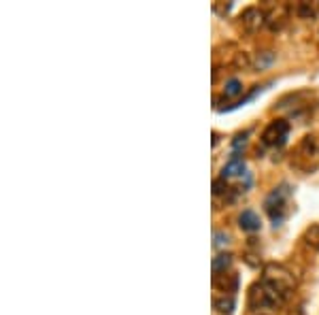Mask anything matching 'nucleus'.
Here are the masks:
<instances>
[{
  "label": "nucleus",
  "instance_id": "nucleus-1",
  "mask_svg": "<svg viewBox=\"0 0 319 315\" xmlns=\"http://www.w3.org/2000/svg\"><path fill=\"white\" fill-rule=\"evenodd\" d=\"M287 300L285 294H281L272 283H268L264 277H260L249 288V311L251 315H274L283 303Z\"/></svg>",
  "mask_w": 319,
  "mask_h": 315
},
{
  "label": "nucleus",
  "instance_id": "nucleus-2",
  "mask_svg": "<svg viewBox=\"0 0 319 315\" xmlns=\"http://www.w3.org/2000/svg\"><path fill=\"white\" fill-rule=\"evenodd\" d=\"M262 277H264L268 283H272L274 288H277L281 294H285L287 298L292 296V292H294V288H296L294 275L289 273L285 266H281V264H268V266L264 268V275H262Z\"/></svg>",
  "mask_w": 319,
  "mask_h": 315
},
{
  "label": "nucleus",
  "instance_id": "nucleus-3",
  "mask_svg": "<svg viewBox=\"0 0 319 315\" xmlns=\"http://www.w3.org/2000/svg\"><path fill=\"white\" fill-rule=\"evenodd\" d=\"M287 196H289V188L287 185H279L274 188L268 198L264 200V207H266V213L270 215L272 224L274 226H281V222L285 220V203H287Z\"/></svg>",
  "mask_w": 319,
  "mask_h": 315
},
{
  "label": "nucleus",
  "instance_id": "nucleus-4",
  "mask_svg": "<svg viewBox=\"0 0 319 315\" xmlns=\"http://www.w3.org/2000/svg\"><path fill=\"white\" fill-rule=\"evenodd\" d=\"M287 134H289V124L285 120H274L266 126V130L262 134V143L266 147H281Z\"/></svg>",
  "mask_w": 319,
  "mask_h": 315
},
{
  "label": "nucleus",
  "instance_id": "nucleus-5",
  "mask_svg": "<svg viewBox=\"0 0 319 315\" xmlns=\"http://www.w3.org/2000/svg\"><path fill=\"white\" fill-rule=\"evenodd\" d=\"M264 24V15H262V11H257L255 7H249V9H245L241 13V28L245 32H255L260 26Z\"/></svg>",
  "mask_w": 319,
  "mask_h": 315
},
{
  "label": "nucleus",
  "instance_id": "nucleus-6",
  "mask_svg": "<svg viewBox=\"0 0 319 315\" xmlns=\"http://www.w3.org/2000/svg\"><path fill=\"white\" fill-rule=\"evenodd\" d=\"M238 226L245 232H257L260 228H262V222H260V215L253 209H245L238 215Z\"/></svg>",
  "mask_w": 319,
  "mask_h": 315
},
{
  "label": "nucleus",
  "instance_id": "nucleus-7",
  "mask_svg": "<svg viewBox=\"0 0 319 315\" xmlns=\"http://www.w3.org/2000/svg\"><path fill=\"white\" fill-rule=\"evenodd\" d=\"M245 173V160L238 153H232L230 162L222 168V179H232V177H241Z\"/></svg>",
  "mask_w": 319,
  "mask_h": 315
},
{
  "label": "nucleus",
  "instance_id": "nucleus-8",
  "mask_svg": "<svg viewBox=\"0 0 319 315\" xmlns=\"http://www.w3.org/2000/svg\"><path fill=\"white\" fill-rule=\"evenodd\" d=\"M213 309L217 313H222V315H232L234 313V296L232 294H224L220 298H213Z\"/></svg>",
  "mask_w": 319,
  "mask_h": 315
},
{
  "label": "nucleus",
  "instance_id": "nucleus-9",
  "mask_svg": "<svg viewBox=\"0 0 319 315\" xmlns=\"http://www.w3.org/2000/svg\"><path fill=\"white\" fill-rule=\"evenodd\" d=\"M232 266V255L230 253H217L215 258H213V262H211V268H213V273L215 275H224L226 270Z\"/></svg>",
  "mask_w": 319,
  "mask_h": 315
},
{
  "label": "nucleus",
  "instance_id": "nucleus-10",
  "mask_svg": "<svg viewBox=\"0 0 319 315\" xmlns=\"http://www.w3.org/2000/svg\"><path fill=\"white\" fill-rule=\"evenodd\" d=\"M304 243H307L311 249L319 251V224H313L311 228H307V232H304Z\"/></svg>",
  "mask_w": 319,
  "mask_h": 315
},
{
  "label": "nucleus",
  "instance_id": "nucleus-11",
  "mask_svg": "<svg viewBox=\"0 0 319 315\" xmlns=\"http://www.w3.org/2000/svg\"><path fill=\"white\" fill-rule=\"evenodd\" d=\"M224 92H226V96H238L241 92H243V85H241V81L238 79H230L228 83H226V88H224Z\"/></svg>",
  "mask_w": 319,
  "mask_h": 315
},
{
  "label": "nucleus",
  "instance_id": "nucleus-12",
  "mask_svg": "<svg viewBox=\"0 0 319 315\" xmlns=\"http://www.w3.org/2000/svg\"><path fill=\"white\" fill-rule=\"evenodd\" d=\"M245 143H247V132H243V134H236V139L232 141V147H234V153L241 149V147H245Z\"/></svg>",
  "mask_w": 319,
  "mask_h": 315
},
{
  "label": "nucleus",
  "instance_id": "nucleus-13",
  "mask_svg": "<svg viewBox=\"0 0 319 315\" xmlns=\"http://www.w3.org/2000/svg\"><path fill=\"white\" fill-rule=\"evenodd\" d=\"M230 243V237L226 232H215V247H224Z\"/></svg>",
  "mask_w": 319,
  "mask_h": 315
},
{
  "label": "nucleus",
  "instance_id": "nucleus-14",
  "mask_svg": "<svg viewBox=\"0 0 319 315\" xmlns=\"http://www.w3.org/2000/svg\"><path fill=\"white\" fill-rule=\"evenodd\" d=\"M298 15H300V17H313V15H315V11H313L307 3H302V5L298 7Z\"/></svg>",
  "mask_w": 319,
  "mask_h": 315
}]
</instances>
